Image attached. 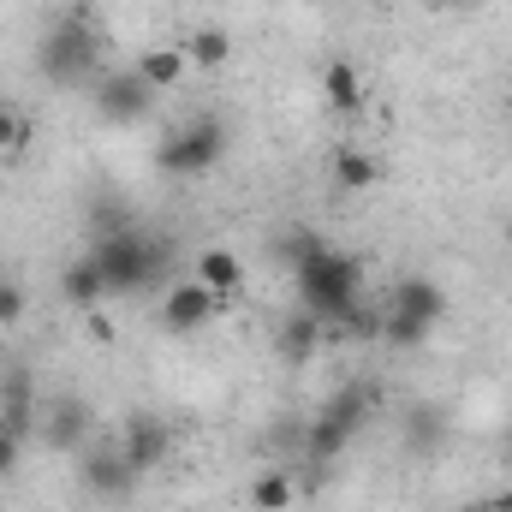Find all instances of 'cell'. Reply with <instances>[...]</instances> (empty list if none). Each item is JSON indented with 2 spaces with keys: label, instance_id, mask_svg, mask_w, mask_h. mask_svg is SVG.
Listing matches in <instances>:
<instances>
[{
  "label": "cell",
  "instance_id": "1",
  "mask_svg": "<svg viewBox=\"0 0 512 512\" xmlns=\"http://www.w3.org/2000/svg\"><path fill=\"white\" fill-rule=\"evenodd\" d=\"M292 274H298V310H310L316 322H352L358 316V286L364 268L358 256L328 251L322 239H292Z\"/></svg>",
  "mask_w": 512,
  "mask_h": 512
},
{
  "label": "cell",
  "instance_id": "2",
  "mask_svg": "<svg viewBox=\"0 0 512 512\" xmlns=\"http://www.w3.org/2000/svg\"><path fill=\"white\" fill-rule=\"evenodd\" d=\"M90 262H96V274H102V286H108V298H126V292H143L161 268H167V256L161 245H149L137 227L126 233H102L96 245H90Z\"/></svg>",
  "mask_w": 512,
  "mask_h": 512
},
{
  "label": "cell",
  "instance_id": "3",
  "mask_svg": "<svg viewBox=\"0 0 512 512\" xmlns=\"http://www.w3.org/2000/svg\"><path fill=\"white\" fill-rule=\"evenodd\" d=\"M221 155H227V126H221V114H197V120L173 126L155 143V167H161L167 179H197V173H209Z\"/></svg>",
  "mask_w": 512,
  "mask_h": 512
},
{
  "label": "cell",
  "instance_id": "4",
  "mask_svg": "<svg viewBox=\"0 0 512 512\" xmlns=\"http://www.w3.org/2000/svg\"><path fill=\"white\" fill-rule=\"evenodd\" d=\"M90 66H96V36H90V24H84V18L54 24L48 42H42V78H48V84H78V78H90Z\"/></svg>",
  "mask_w": 512,
  "mask_h": 512
},
{
  "label": "cell",
  "instance_id": "5",
  "mask_svg": "<svg viewBox=\"0 0 512 512\" xmlns=\"http://www.w3.org/2000/svg\"><path fill=\"white\" fill-rule=\"evenodd\" d=\"M364 423V393H334V405L316 411V423L304 429V459L316 465H334L346 447H352V429Z\"/></svg>",
  "mask_w": 512,
  "mask_h": 512
},
{
  "label": "cell",
  "instance_id": "6",
  "mask_svg": "<svg viewBox=\"0 0 512 512\" xmlns=\"http://www.w3.org/2000/svg\"><path fill=\"white\" fill-rule=\"evenodd\" d=\"M96 102H102V120H114V126H143L149 114H155V90L120 66V72H108L102 84H96Z\"/></svg>",
  "mask_w": 512,
  "mask_h": 512
},
{
  "label": "cell",
  "instance_id": "7",
  "mask_svg": "<svg viewBox=\"0 0 512 512\" xmlns=\"http://www.w3.org/2000/svg\"><path fill=\"white\" fill-rule=\"evenodd\" d=\"M215 310H227V298H215L203 280H173V286L161 292V322H167L173 334H197V328H209Z\"/></svg>",
  "mask_w": 512,
  "mask_h": 512
},
{
  "label": "cell",
  "instance_id": "8",
  "mask_svg": "<svg viewBox=\"0 0 512 512\" xmlns=\"http://www.w3.org/2000/svg\"><path fill=\"white\" fill-rule=\"evenodd\" d=\"M387 310H399V316H411V322H423V328L435 334V328L447 322V292H441L429 274H399V280H393Z\"/></svg>",
  "mask_w": 512,
  "mask_h": 512
},
{
  "label": "cell",
  "instance_id": "9",
  "mask_svg": "<svg viewBox=\"0 0 512 512\" xmlns=\"http://www.w3.org/2000/svg\"><path fill=\"white\" fill-rule=\"evenodd\" d=\"M191 280H203L215 298H233L245 286V262H239V251H227V245H209V251L191 256Z\"/></svg>",
  "mask_w": 512,
  "mask_h": 512
},
{
  "label": "cell",
  "instance_id": "10",
  "mask_svg": "<svg viewBox=\"0 0 512 512\" xmlns=\"http://www.w3.org/2000/svg\"><path fill=\"white\" fill-rule=\"evenodd\" d=\"M60 298H66L78 316H96V310L108 304V286H102V274H96L90 256H72V262H66V274H60Z\"/></svg>",
  "mask_w": 512,
  "mask_h": 512
},
{
  "label": "cell",
  "instance_id": "11",
  "mask_svg": "<svg viewBox=\"0 0 512 512\" xmlns=\"http://www.w3.org/2000/svg\"><path fill=\"white\" fill-rule=\"evenodd\" d=\"M131 72H137V78L161 96V90H179V84L191 78V60H185V48H143Z\"/></svg>",
  "mask_w": 512,
  "mask_h": 512
},
{
  "label": "cell",
  "instance_id": "12",
  "mask_svg": "<svg viewBox=\"0 0 512 512\" xmlns=\"http://www.w3.org/2000/svg\"><path fill=\"white\" fill-rule=\"evenodd\" d=\"M120 453H126V465L143 477V471H155L161 459H167V429L155 423V417H131L126 441H120Z\"/></svg>",
  "mask_w": 512,
  "mask_h": 512
},
{
  "label": "cell",
  "instance_id": "13",
  "mask_svg": "<svg viewBox=\"0 0 512 512\" xmlns=\"http://www.w3.org/2000/svg\"><path fill=\"white\" fill-rule=\"evenodd\" d=\"M185 60H191V72H221V66H233V36L221 24H197L185 36Z\"/></svg>",
  "mask_w": 512,
  "mask_h": 512
},
{
  "label": "cell",
  "instance_id": "14",
  "mask_svg": "<svg viewBox=\"0 0 512 512\" xmlns=\"http://www.w3.org/2000/svg\"><path fill=\"white\" fill-rule=\"evenodd\" d=\"M322 102H328L334 114H358V108H364V78H358L352 60H328V66H322Z\"/></svg>",
  "mask_w": 512,
  "mask_h": 512
},
{
  "label": "cell",
  "instance_id": "15",
  "mask_svg": "<svg viewBox=\"0 0 512 512\" xmlns=\"http://www.w3.org/2000/svg\"><path fill=\"white\" fill-rule=\"evenodd\" d=\"M274 346H280V358H286V364H298V358H316V346H322V322H316L310 310H292Z\"/></svg>",
  "mask_w": 512,
  "mask_h": 512
},
{
  "label": "cell",
  "instance_id": "16",
  "mask_svg": "<svg viewBox=\"0 0 512 512\" xmlns=\"http://www.w3.org/2000/svg\"><path fill=\"white\" fill-rule=\"evenodd\" d=\"M382 179V161L370 149H334V185L340 191H370Z\"/></svg>",
  "mask_w": 512,
  "mask_h": 512
},
{
  "label": "cell",
  "instance_id": "17",
  "mask_svg": "<svg viewBox=\"0 0 512 512\" xmlns=\"http://www.w3.org/2000/svg\"><path fill=\"white\" fill-rule=\"evenodd\" d=\"M298 501V483L286 477V471H256L251 477V507L256 512H292Z\"/></svg>",
  "mask_w": 512,
  "mask_h": 512
},
{
  "label": "cell",
  "instance_id": "18",
  "mask_svg": "<svg viewBox=\"0 0 512 512\" xmlns=\"http://www.w3.org/2000/svg\"><path fill=\"white\" fill-rule=\"evenodd\" d=\"M84 435H90V405H84V399H66V405L54 411V441H60V447H84Z\"/></svg>",
  "mask_w": 512,
  "mask_h": 512
},
{
  "label": "cell",
  "instance_id": "19",
  "mask_svg": "<svg viewBox=\"0 0 512 512\" xmlns=\"http://www.w3.org/2000/svg\"><path fill=\"white\" fill-rule=\"evenodd\" d=\"M30 149V114L18 102H0V155H24Z\"/></svg>",
  "mask_w": 512,
  "mask_h": 512
},
{
  "label": "cell",
  "instance_id": "20",
  "mask_svg": "<svg viewBox=\"0 0 512 512\" xmlns=\"http://www.w3.org/2000/svg\"><path fill=\"white\" fill-rule=\"evenodd\" d=\"M24 310H30L24 286H18V280H0V328H18V322H24Z\"/></svg>",
  "mask_w": 512,
  "mask_h": 512
},
{
  "label": "cell",
  "instance_id": "21",
  "mask_svg": "<svg viewBox=\"0 0 512 512\" xmlns=\"http://www.w3.org/2000/svg\"><path fill=\"white\" fill-rule=\"evenodd\" d=\"M387 340H393V346H423V340H429V328H423V322H411V316H399V310H387Z\"/></svg>",
  "mask_w": 512,
  "mask_h": 512
},
{
  "label": "cell",
  "instance_id": "22",
  "mask_svg": "<svg viewBox=\"0 0 512 512\" xmlns=\"http://www.w3.org/2000/svg\"><path fill=\"white\" fill-rule=\"evenodd\" d=\"M18 453H24V441H18V435H12V429L0 423V483H6L12 471H18Z\"/></svg>",
  "mask_w": 512,
  "mask_h": 512
},
{
  "label": "cell",
  "instance_id": "23",
  "mask_svg": "<svg viewBox=\"0 0 512 512\" xmlns=\"http://www.w3.org/2000/svg\"><path fill=\"white\" fill-rule=\"evenodd\" d=\"M435 12H459V6H471V0H429Z\"/></svg>",
  "mask_w": 512,
  "mask_h": 512
},
{
  "label": "cell",
  "instance_id": "24",
  "mask_svg": "<svg viewBox=\"0 0 512 512\" xmlns=\"http://www.w3.org/2000/svg\"><path fill=\"white\" fill-rule=\"evenodd\" d=\"M495 512H512V489H501V495H495Z\"/></svg>",
  "mask_w": 512,
  "mask_h": 512
},
{
  "label": "cell",
  "instance_id": "25",
  "mask_svg": "<svg viewBox=\"0 0 512 512\" xmlns=\"http://www.w3.org/2000/svg\"><path fill=\"white\" fill-rule=\"evenodd\" d=\"M507 251H512V221H507Z\"/></svg>",
  "mask_w": 512,
  "mask_h": 512
}]
</instances>
